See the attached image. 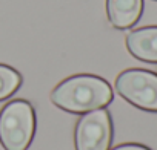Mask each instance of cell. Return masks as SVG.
<instances>
[{"instance_id": "1", "label": "cell", "mask_w": 157, "mask_h": 150, "mask_svg": "<svg viewBox=\"0 0 157 150\" xmlns=\"http://www.w3.org/2000/svg\"><path fill=\"white\" fill-rule=\"evenodd\" d=\"M56 106L74 112L85 113L102 109L113 100L109 84L94 75H75L60 83L51 94Z\"/></svg>"}, {"instance_id": "2", "label": "cell", "mask_w": 157, "mask_h": 150, "mask_svg": "<svg viewBox=\"0 0 157 150\" xmlns=\"http://www.w3.org/2000/svg\"><path fill=\"white\" fill-rule=\"evenodd\" d=\"M34 110L28 101L8 103L0 113V141L6 150H26L34 135Z\"/></svg>"}, {"instance_id": "3", "label": "cell", "mask_w": 157, "mask_h": 150, "mask_svg": "<svg viewBox=\"0 0 157 150\" xmlns=\"http://www.w3.org/2000/svg\"><path fill=\"white\" fill-rule=\"evenodd\" d=\"M117 92L131 104L157 112V75L143 69H128L116 80Z\"/></svg>"}, {"instance_id": "4", "label": "cell", "mask_w": 157, "mask_h": 150, "mask_svg": "<svg viewBox=\"0 0 157 150\" xmlns=\"http://www.w3.org/2000/svg\"><path fill=\"white\" fill-rule=\"evenodd\" d=\"M113 136L109 113L105 109H96L83 115L75 127L77 150H108Z\"/></svg>"}, {"instance_id": "5", "label": "cell", "mask_w": 157, "mask_h": 150, "mask_svg": "<svg viewBox=\"0 0 157 150\" xmlns=\"http://www.w3.org/2000/svg\"><path fill=\"white\" fill-rule=\"evenodd\" d=\"M128 51L139 60L157 63V26L136 29L126 37Z\"/></svg>"}, {"instance_id": "6", "label": "cell", "mask_w": 157, "mask_h": 150, "mask_svg": "<svg viewBox=\"0 0 157 150\" xmlns=\"http://www.w3.org/2000/svg\"><path fill=\"white\" fill-rule=\"evenodd\" d=\"M109 22L117 29H126L137 23L143 11V0H106Z\"/></svg>"}, {"instance_id": "7", "label": "cell", "mask_w": 157, "mask_h": 150, "mask_svg": "<svg viewBox=\"0 0 157 150\" xmlns=\"http://www.w3.org/2000/svg\"><path fill=\"white\" fill-rule=\"evenodd\" d=\"M22 83V77L17 70L10 66L0 64V100L13 95Z\"/></svg>"}, {"instance_id": "8", "label": "cell", "mask_w": 157, "mask_h": 150, "mask_svg": "<svg viewBox=\"0 0 157 150\" xmlns=\"http://www.w3.org/2000/svg\"><path fill=\"white\" fill-rule=\"evenodd\" d=\"M114 150H149V148L145 145H139V144H123V145L116 147Z\"/></svg>"}]
</instances>
